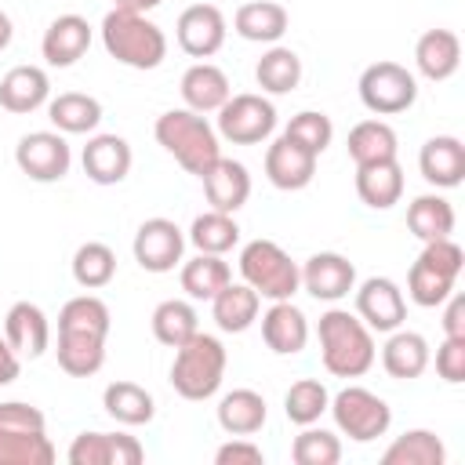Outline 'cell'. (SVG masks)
<instances>
[{"mask_svg":"<svg viewBox=\"0 0 465 465\" xmlns=\"http://www.w3.org/2000/svg\"><path fill=\"white\" fill-rule=\"evenodd\" d=\"M302 287L316 302H341L356 287V265L338 251H320L302 265Z\"/></svg>","mask_w":465,"mask_h":465,"instance_id":"obj_13","label":"cell"},{"mask_svg":"<svg viewBox=\"0 0 465 465\" xmlns=\"http://www.w3.org/2000/svg\"><path fill=\"white\" fill-rule=\"evenodd\" d=\"M283 134H287L291 142H298L302 149H309L312 156H320V153L331 145V138H334V124H331L327 113L302 109V113L291 116V124L283 127Z\"/></svg>","mask_w":465,"mask_h":465,"instance_id":"obj_45","label":"cell"},{"mask_svg":"<svg viewBox=\"0 0 465 465\" xmlns=\"http://www.w3.org/2000/svg\"><path fill=\"white\" fill-rule=\"evenodd\" d=\"M51 102V80L40 65H15L0 76V105L7 113H36Z\"/></svg>","mask_w":465,"mask_h":465,"instance_id":"obj_22","label":"cell"},{"mask_svg":"<svg viewBox=\"0 0 465 465\" xmlns=\"http://www.w3.org/2000/svg\"><path fill=\"white\" fill-rule=\"evenodd\" d=\"M323 367L334 378H360L374 367V331L349 309H327L316 323Z\"/></svg>","mask_w":465,"mask_h":465,"instance_id":"obj_1","label":"cell"},{"mask_svg":"<svg viewBox=\"0 0 465 465\" xmlns=\"http://www.w3.org/2000/svg\"><path fill=\"white\" fill-rule=\"evenodd\" d=\"M316 160H320V156H312L309 149H302L298 142H291L287 134H280V138L265 149V178H269L276 189H283V193H298V189H305V185L312 182Z\"/></svg>","mask_w":465,"mask_h":465,"instance_id":"obj_14","label":"cell"},{"mask_svg":"<svg viewBox=\"0 0 465 465\" xmlns=\"http://www.w3.org/2000/svg\"><path fill=\"white\" fill-rule=\"evenodd\" d=\"M153 134H156V142H160L189 174H196V178L222 156L218 131L207 124L203 113H193V109H167L163 116H156Z\"/></svg>","mask_w":465,"mask_h":465,"instance_id":"obj_2","label":"cell"},{"mask_svg":"<svg viewBox=\"0 0 465 465\" xmlns=\"http://www.w3.org/2000/svg\"><path fill=\"white\" fill-rule=\"evenodd\" d=\"M15 163L33 182H62L69 174L73 153L62 131H29L15 145Z\"/></svg>","mask_w":465,"mask_h":465,"instance_id":"obj_9","label":"cell"},{"mask_svg":"<svg viewBox=\"0 0 465 465\" xmlns=\"http://www.w3.org/2000/svg\"><path fill=\"white\" fill-rule=\"evenodd\" d=\"M381 367L389 378H400V381L421 378L429 367V341L418 331H403V327L389 331V341L381 345Z\"/></svg>","mask_w":465,"mask_h":465,"instance_id":"obj_25","label":"cell"},{"mask_svg":"<svg viewBox=\"0 0 465 465\" xmlns=\"http://www.w3.org/2000/svg\"><path fill=\"white\" fill-rule=\"evenodd\" d=\"M418 98V80L400 62H374L360 73V102L374 116H396L407 113Z\"/></svg>","mask_w":465,"mask_h":465,"instance_id":"obj_7","label":"cell"},{"mask_svg":"<svg viewBox=\"0 0 465 465\" xmlns=\"http://www.w3.org/2000/svg\"><path fill=\"white\" fill-rule=\"evenodd\" d=\"M58 367L73 378H91L105 363V338L80 334V331H58Z\"/></svg>","mask_w":465,"mask_h":465,"instance_id":"obj_30","label":"cell"},{"mask_svg":"<svg viewBox=\"0 0 465 465\" xmlns=\"http://www.w3.org/2000/svg\"><path fill=\"white\" fill-rule=\"evenodd\" d=\"M407 229L429 243V240H443L454 232V207L447 196L440 193H425V196H414L411 207H407Z\"/></svg>","mask_w":465,"mask_h":465,"instance_id":"obj_32","label":"cell"},{"mask_svg":"<svg viewBox=\"0 0 465 465\" xmlns=\"http://www.w3.org/2000/svg\"><path fill=\"white\" fill-rule=\"evenodd\" d=\"M65 458L69 465H109V432H80Z\"/></svg>","mask_w":465,"mask_h":465,"instance_id":"obj_48","label":"cell"},{"mask_svg":"<svg viewBox=\"0 0 465 465\" xmlns=\"http://www.w3.org/2000/svg\"><path fill=\"white\" fill-rule=\"evenodd\" d=\"M18 371H22V356L11 349L7 338H0V385H11L18 378Z\"/></svg>","mask_w":465,"mask_h":465,"instance_id":"obj_52","label":"cell"},{"mask_svg":"<svg viewBox=\"0 0 465 465\" xmlns=\"http://www.w3.org/2000/svg\"><path fill=\"white\" fill-rule=\"evenodd\" d=\"M211 312H214L218 331H225V334H240V331H247V327L258 320V312H262V298H258L254 287H247V283H232V280H229V283L211 298Z\"/></svg>","mask_w":465,"mask_h":465,"instance_id":"obj_27","label":"cell"},{"mask_svg":"<svg viewBox=\"0 0 465 465\" xmlns=\"http://www.w3.org/2000/svg\"><path fill=\"white\" fill-rule=\"evenodd\" d=\"M240 276H243L247 287L258 291V298H269V302H287L302 287L298 262L276 240H265V236L243 243V251H240Z\"/></svg>","mask_w":465,"mask_h":465,"instance_id":"obj_5","label":"cell"},{"mask_svg":"<svg viewBox=\"0 0 465 465\" xmlns=\"http://www.w3.org/2000/svg\"><path fill=\"white\" fill-rule=\"evenodd\" d=\"M163 0H113L116 11H134V15H149L153 7H160Z\"/></svg>","mask_w":465,"mask_h":465,"instance_id":"obj_53","label":"cell"},{"mask_svg":"<svg viewBox=\"0 0 465 465\" xmlns=\"http://www.w3.org/2000/svg\"><path fill=\"white\" fill-rule=\"evenodd\" d=\"M116 276V254L109 243L102 240H87L76 247L73 254V280L84 287V291H98L105 283H113Z\"/></svg>","mask_w":465,"mask_h":465,"instance_id":"obj_38","label":"cell"},{"mask_svg":"<svg viewBox=\"0 0 465 465\" xmlns=\"http://www.w3.org/2000/svg\"><path fill=\"white\" fill-rule=\"evenodd\" d=\"M436 374L447 385L465 381V338H443V345L436 349Z\"/></svg>","mask_w":465,"mask_h":465,"instance_id":"obj_49","label":"cell"},{"mask_svg":"<svg viewBox=\"0 0 465 465\" xmlns=\"http://www.w3.org/2000/svg\"><path fill=\"white\" fill-rule=\"evenodd\" d=\"M421 262H429L432 269H440V272H447V276H461V269H465V251L450 240V236H443V240H429L425 243V251L418 254Z\"/></svg>","mask_w":465,"mask_h":465,"instance_id":"obj_47","label":"cell"},{"mask_svg":"<svg viewBox=\"0 0 465 465\" xmlns=\"http://www.w3.org/2000/svg\"><path fill=\"white\" fill-rule=\"evenodd\" d=\"M47 120L62 134H87L102 124V102L84 91H65L47 102Z\"/></svg>","mask_w":465,"mask_h":465,"instance_id":"obj_29","label":"cell"},{"mask_svg":"<svg viewBox=\"0 0 465 465\" xmlns=\"http://www.w3.org/2000/svg\"><path fill=\"white\" fill-rule=\"evenodd\" d=\"M102 44L109 58L131 69H156L167 58V36L156 22L134 11H109L102 18Z\"/></svg>","mask_w":465,"mask_h":465,"instance_id":"obj_3","label":"cell"},{"mask_svg":"<svg viewBox=\"0 0 465 465\" xmlns=\"http://www.w3.org/2000/svg\"><path fill=\"white\" fill-rule=\"evenodd\" d=\"M269 418L265 396L254 389H232L218 400V425L229 436H254Z\"/></svg>","mask_w":465,"mask_h":465,"instance_id":"obj_28","label":"cell"},{"mask_svg":"<svg viewBox=\"0 0 465 465\" xmlns=\"http://www.w3.org/2000/svg\"><path fill=\"white\" fill-rule=\"evenodd\" d=\"M287 7L276 0H247L232 15V29L251 44H276L287 33Z\"/></svg>","mask_w":465,"mask_h":465,"instance_id":"obj_24","label":"cell"},{"mask_svg":"<svg viewBox=\"0 0 465 465\" xmlns=\"http://www.w3.org/2000/svg\"><path fill=\"white\" fill-rule=\"evenodd\" d=\"M291 458H294V465H338L341 461V440L327 429L302 425V432L291 443Z\"/></svg>","mask_w":465,"mask_h":465,"instance_id":"obj_44","label":"cell"},{"mask_svg":"<svg viewBox=\"0 0 465 465\" xmlns=\"http://www.w3.org/2000/svg\"><path fill=\"white\" fill-rule=\"evenodd\" d=\"M225 345L214 338V334H193L189 341H182L174 349V363H171V385L182 400H211L218 389H222V378H225Z\"/></svg>","mask_w":465,"mask_h":465,"instance_id":"obj_4","label":"cell"},{"mask_svg":"<svg viewBox=\"0 0 465 465\" xmlns=\"http://www.w3.org/2000/svg\"><path fill=\"white\" fill-rule=\"evenodd\" d=\"M44 429H47V418L40 407L22 400L0 403V432H44Z\"/></svg>","mask_w":465,"mask_h":465,"instance_id":"obj_46","label":"cell"},{"mask_svg":"<svg viewBox=\"0 0 465 465\" xmlns=\"http://www.w3.org/2000/svg\"><path fill=\"white\" fill-rule=\"evenodd\" d=\"M381 461L385 465H443L447 450H443V440L432 429H411V432L396 436L385 447Z\"/></svg>","mask_w":465,"mask_h":465,"instance_id":"obj_34","label":"cell"},{"mask_svg":"<svg viewBox=\"0 0 465 465\" xmlns=\"http://www.w3.org/2000/svg\"><path fill=\"white\" fill-rule=\"evenodd\" d=\"M214 461H218V465H262L265 454H262V447L251 443L247 436H236V440H229V443H222V447L214 450Z\"/></svg>","mask_w":465,"mask_h":465,"instance_id":"obj_50","label":"cell"},{"mask_svg":"<svg viewBox=\"0 0 465 465\" xmlns=\"http://www.w3.org/2000/svg\"><path fill=\"white\" fill-rule=\"evenodd\" d=\"M54 443L44 432H0V465H51Z\"/></svg>","mask_w":465,"mask_h":465,"instance_id":"obj_42","label":"cell"},{"mask_svg":"<svg viewBox=\"0 0 465 465\" xmlns=\"http://www.w3.org/2000/svg\"><path fill=\"white\" fill-rule=\"evenodd\" d=\"M254 80H258V87L269 91V94H291V91L302 84V58H298L291 47L272 44V47L258 58Z\"/></svg>","mask_w":465,"mask_h":465,"instance_id":"obj_35","label":"cell"},{"mask_svg":"<svg viewBox=\"0 0 465 465\" xmlns=\"http://www.w3.org/2000/svg\"><path fill=\"white\" fill-rule=\"evenodd\" d=\"M443 334L447 338H465V298L450 294L447 309H443Z\"/></svg>","mask_w":465,"mask_h":465,"instance_id":"obj_51","label":"cell"},{"mask_svg":"<svg viewBox=\"0 0 465 465\" xmlns=\"http://www.w3.org/2000/svg\"><path fill=\"white\" fill-rule=\"evenodd\" d=\"M182 102H185V109H193V113H218L225 102H229V94H232V87H229V76L218 69V65H211V62H196V65H189L185 73H182Z\"/></svg>","mask_w":465,"mask_h":465,"instance_id":"obj_23","label":"cell"},{"mask_svg":"<svg viewBox=\"0 0 465 465\" xmlns=\"http://www.w3.org/2000/svg\"><path fill=\"white\" fill-rule=\"evenodd\" d=\"M454 276H447V272H440V269H432L429 262H414L411 265V272H407V294H411V302L414 305H421V309H436V305H443L450 294H454Z\"/></svg>","mask_w":465,"mask_h":465,"instance_id":"obj_43","label":"cell"},{"mask_svg":"<svg viewBox=\"0 0 465 465\" xmlns=\"http://www.w3.org/2000/svg\"><path fill=\"white\" fill-rule=\"evenodd\" d=\"M262 338L276 356H294L309 341V320L291 298L287 302H272L265 309V316H262Z\"/></svg>","mask_w":465,"mask_h":465,"instance_id":"obj_20","label":"cell"},{"mask_svg":"<svg viewBox=\"0 0 465 465\" xmlns=\"http://www.w3.org/2000/svg\"><path fill=\"white\" fill-rule=\"evenodd\" d=\"M225 15L214 7V4H189L182 15H178V25H174V36H178V47L193 58H211L222 51L225 44Z\"/></svg>","mask_w":465,"mask_h":465,"instance_id":"obj_12","label":"cell"},{"mask_svg":"<svg viewBox=\"0 0 465 465\" xmlns=\"http://www.w3.org/2000/svg\"><path fill=\"white\" fill-rule=\"evenodd\" d=\"M109 305L94 294H76L62 305L58 312V331H80V334H98V338H109Z\"/></svg>","mask_w":465,"mask_h":465,"instance_id":"obj_40","label":"cell"},{"mask_svg":"<svg viewBox=\"0 0 465 465\" xmlns=\"http://www.w3.org/2000/svg\"><path fill=\"white\" fill-rule=\"evenodd\" d=\"M131 160H134L131 156V145L120 134H94V138H87L84 156H80L84 174L94 185H116V182H124L127 171H131Z\"/></svg>","mask_w":465,"mask_h":465,"instance_id":"obj_17","label":"cell"},{"mask_svg":"<svg viewBox=\"0 0 465 465\" xmlns=\"http://www.w3.org/2000/svg\"><path fill=\"white\" fill-rule=\"evenodd\" d=\"M102 407L120 425H149L156 414L153 392L142 389L138 381H109L102 392Z\"/></svg>","mask_w":465,"mask_h":465,"instance_id":"obj_31","label":"cell"},{"mask_svg":"<svg viewBox=\"0 0 465 465\" xmlns=\"http://www.w3.org/2000/svg\"><path fill=\"white\" fill-rule=\"evenodd\" d=\"M189 240L200 254H225L240 243V225L225 211H203L189 225Z\"/></svg>","mask_w":465,"mask_h":465,"instance_id":"obj_37","label":"cell"},{"mask_svg":"<svg viewBox=\"0 0 465 465\" xmlns=\"http://www.w3.org/2000/svg\"><path fill=\"white\" fill-rule=\"evenodd\" d=\"M327 403H331V392H327L323 381H316V378H298V381L287 389V396H283V414H287V421H294V425H316L320 414L327 411Z\"/></svg>","mask_w":465,"mask_h":465,"instance_id":"obj_41","label":"cell"},{"mask_svg":"<svg viewBox=\"0 0 465 465\" xmlns=\"http://www.w3.org/2000/svg\"><path fill=\"white\" fill-rule=\"evenodd\" d=\"M276 131V105L262 94H229L218 109V134L232 145H258Z\"/></svg>","mask_w":465,"mask_h":465,"instance_id":"obj_8","label":"cell"},{"mask_svg":"<svg viewBox=\"0 0 465 465\" xmlns=\"http://www.w3.org/2000/svg\"><path fill=\"white\" fill-rule=\"evenodd\" d=\"M229 280H232V269L222 254H196L182 265V291L196 302H211Z\"/></svg>","mask_w":465,"mask_h":465,"instance_id":"obj_36","label":"cell"},{"mask_svg":"<svg viewBox=\"0 0 465 465\" xmlns=\"http://www.w3.org/2000/svg\"><path fill=\"white\" fill-rule=\"evenodd\" d=\"M91 47V25L84 15H58L47 29H44V40H40V51H44V62L54 65V69H65V65H76Z\"/></svg>","mask_w":465,"mask_h":465,"instance_id":"obj_16","label":"cell"},{"mask_svg":"<svg viewBox=\"0 0 465 465\" xmlns=\"http://www.w3.org/2000/svg\"><path fill=\"white\" fill-rule=\"evenodd\" d=\"M4 338L11 341V349H15L18 356L36 360V356H44L47 345H51V323H47V316H44L40 305H33V302H15V305L7 309V316H4Z\"/></svg>","mask_w":465,"mask_h":465,"instance_id":"obj_19","label":"cell"},{"mask_svg":"<svg viewBox=\"0 0 465 465\" xmlns=\"http://www.w3.org/2000/svg\"><path fill=\"white\" fill-rule=\"evenodd\" d=\"M203 196L211 203V211H225V214H236L247 196H251V174L240 160H229V156H218L203 174Z\"/></svg>","mask_w":465,"mask_h":465,"instance_id":"obj_15","label":"cell"},{"mask_svg":"<svg viewBox=\"0 0 465 465\" xmlns=\"http://www.w3.org/2000/svg\"><path fill=\"white\" fill-rule=\"evenodd\" d=\"M134 262L145 269V272H171L178 262H182V251H185V236L182 229L171 222V218H145L134 232Z\"/></svg>","mask_w":465,"mask_h":465,"instance_id":"obj_11","label":"cell"},{"mask_svg":"<svg viewBox=\"0 0 465 465\" xmlns=\"http://www.w3.org/2000/svg\"><path fill=\"white\" fill-rule=\"evenodd\" d=\"M421 178L436 189H454L465 182V145L454 134H436L418 153Z\"/></svg>","mask_w":465,"mask_h":465,"instance_id":"obj_18","label":"cell"},{"mask_svg":"<svg viewBox=\"0 0 465 465\" xmlns=\"http://www.w3.org/2000/svg\"><path fill=\"white\" fill-rule=\"evenodd\" d=\"M352 291H356V316H360L371 331L389 334V331L403 327V320H407V298H403V291H400L396 280H389V276H371V280H363V283L352 287Z\"/></svg>","mask_w":465,"mask_h":465,"instance_id":"obj_10","label":"cell"},{"mask_svg":"<svg viewBox=\"0 0 465 465\" xmlns=\"http://www.w3.org/2000/svg\"><path fill=\"white\" fill-rule=\"evenodd\" d=\"M327 411L334 414L338 432L349 436V440H356V443H371V440L385 436L389 425H392L389 403H385L378 392L363 389V385H345V389L327 403Z\"/></svg>","mask_w":465,"mask_h":465,"instance_id":"obj_6","label":"cell"},{"mask_svg":"<svg viewBox=\"0 0 465 465\" xmlns=\"http://www.w3.org/2000/svg\"><path fill=\"white\" fill-rule=\"evenodd\" d=\"M196 331H200V323H196V309H193L189 302L167 298V302H160V305L153 309V334H156L160 345L178 349V345L189 341Z\"/></svg>","mask_w":465,"mask_h":465,"instance_id":"obj_39","label":"cell"},{"mask_svg":"<svg viewBox=\"0 0 465 465\" xmlns=\"http://www.w3.org/2000/svg\"><path fill=\"white\" fill-rule=\"evenodd\" d=\"M356 196L374 211H389L403 196V167L396 160L360 163L356 167Z\"/></svg>","mask_w":465,"mask_h":465,"instance_id":"obj_26","label":"cell"},{"mask_svg":"<svg viewBox=\"0 0 465 465\" xmlns=\"http://www.w3.org/2000/svg\"><path fill=\"white\" fill-rule=\"evenodd\" d=\"M352 163H378V160H396V131L385 124V120H360L352 131H349V142H345Z\"/></svg>","mask_w":465,"mask_h":465,"instance_id":"obj_33","label":"cell"},{"mask_svg":"<svg viewBox=\"0 0 465 465\" xmlns=\"http://www.w3.org/2000/svg\"><path fill=\"white\" fill-rule=\"evenodd\" d=\"M414 65L425 80H450L461 65V40L454 29H429L414 44Z\"/></svg>","mask_w":465,"mask_h":465,"instance_id":"obj_21","label":"cell"},{"mask_svg":"<svg viewBox=\"0 0 465 465\" xmlns=\"http://www.w3.org/2000/svg\"><path fill=\"white\" fill-rule=\"evenodd\" d=\"M11 36H15V25H11L7 11H0V51H7V47H11Z\"/></svg>","mask_w":465,"mask_h":465,"instance_id":"obj_54","label":"cell"}]
</instances>
